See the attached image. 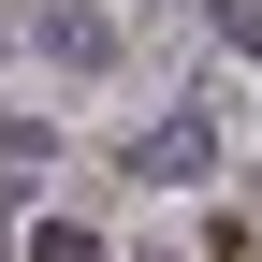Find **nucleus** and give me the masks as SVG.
I'll list each match as a JSON object with an SVG mask.
<instances>
[{
	"label": "nucleus",
	"instance_id": "obj_5",
	"mask_svg": "<svg viewBox=\"0 0 262 262\" xmlns=\"http://www.w3.org/2000/svg\"><path fill=\"white\" fill-rule=\"evenodd\" d=\"M15 44H29V29H15V15H0V58H15Z\"/></svg>",
	"mask_w": 262,
	"mask_h": 262
},
{
	"label": "nucleus",
	"instance_id": "obj_4",
	"mask_svg": "<svg viewBox=\"0 0 262 262\" xmlns=\"http://www.w3.org/2000/svg\"><path fill=\"white\" fill-rule=\"evenodd\" d=\"M29 262H102V233H73V219H44V233H29Z\"/></svg>",
	"mask_w": 262,
	"mask_h": 262
},
{
	"label": "nucleus",
	"instance_id": "obj_1",
	"mask_svg": "<svg viewBox=\"0 0 262 262\" xmlns=\"http://www.w3.org/2000/svg\"><path fill=\"white\" fill-rule=\"evenodd\" d=\"M131 175H146V189H204V175H219V117H204V102L146 117V131H131Z\"/></svg>",
	"mask_w": 262,
	"mask_h": 262
},
{
	"label": "nucleus",
	"instance_id": "obj_3",
	"mask_svg": "<svg viewBox=\"0 0 262 262\" xmlns=\"http://www.w3.org/2000/svg\"><path fill=\"white\" fill-rule=\"evenodd\" d=\"M204 15H219V44H233V58H262V0H204Z\"/></svg>",
	"mask_w": 262,
	"mask_h": 262
},
{
	"label": "nucleus",
	"instance_id": "obj_2",
	"mask_svg": "<svg viewBox=\"0 0 262 262\" xmlns=\"http://www.w3.org/2000/svg\"><path fill=\"white\" fill-rule=\"evenodd\" d=\"M29 44H44L58 73H117V15H102V0H44V15H29Z\"/></svg>",
	"mask_w": 262,
	"mask_h": 262
}]
</instances>
